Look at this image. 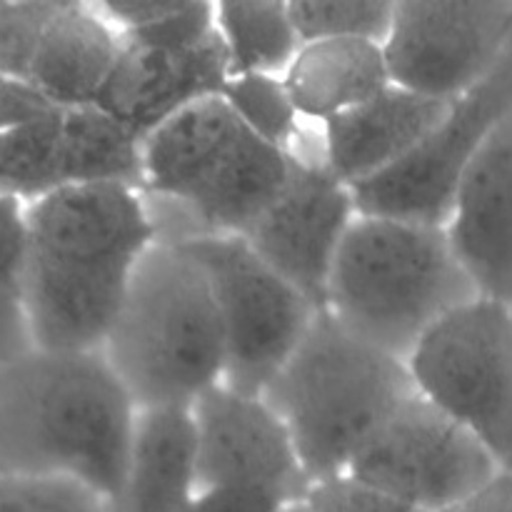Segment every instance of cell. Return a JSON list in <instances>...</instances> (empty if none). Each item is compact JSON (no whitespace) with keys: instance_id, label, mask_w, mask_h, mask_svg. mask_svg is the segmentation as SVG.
<instances>
[{"instance_id":"cell-31","label":"cell","mask_w":512,"mask_h":512,"mask_svg":"<svg viewBox=\"0 0 512 512\" xmlns=\"http://www.w3.org/2000/svg\"><path fill=\"white\" fill-rule=\"evenodd\" d=\"M445 512H512V473L500 470L478 493Z\"/></svg>"},{"instance_id":"cell-23","label":"cell","mask_w":512,"mask_h":512,"mask_svg":"<svg viewBox=\"0 0 512 512\" xmlns=\"http://www.w3.org/2000/svg\"><path fill=\"white\" fill-rule=\"evenodd\" d=\"M33 350L25 205L13 198H0V368Z\"/></svg>"},{"instance_id":"cell-21","label":"cell","mask_w":512,"mask_h":512,"mask_svg":"<svg viewBox=\"0 0 512 512\" xmlns=\"http://www.w3.org/2000/svg\"><path fill=\"white\" fill-rule=\"evenodd\" d=\"M215 25L228 55L230 78L280 75L303 48L288 3L278 0H223L215 3Z\"/></svg>"},{"instance_id":"cell-4","label":"cell","mask_w":512,"mask_h":512,"mask_svg":"<svg viewBox=\"0 0 512 512\" xmlns=\"http://www.w3.org/2000/svg\"><path fill=\"white\" fill-rule=\"evenodd\" d=\"M415 393L408 363L318 313L263 400L288 430L310 483L348 475L355 455Z\"/></svg>"},{"instance_id":"cell-14","label":"cell","mask_w":512,"mask_h":512,"mask_svg":"<svg viewBox=\"0 0 512 512\" xmlns=\"http://www.w3.org/2000/svg\"><path fill=\"white\" fill-rule=\"evenodd\" d=\"M445 233L480 298L512 308V113L465 173Z\"/></svg>"},{"instance_id":"cell-25","label":"cell","mask_w":512,"mask_h":512,"mask_svg":"<svg viewBox=\"0 0 512 512\" xmlns=\"http://www.w3.org/2000/svg\"><path fill=\"white\" fill-rule=\"evenodd\" d=\"M288 5L303 43L313 40L385 43L395 15V3L385 0H293Z\"/></svg>"},{"instance_id":"cell-11","label":"cell","mask_w":512,"mask_h":512,"mask_svg":"<svg viewBox=\"0 0 512 512\" xmlns=\"http://www.w3.org/2000/svg\"><path fill=\"white\" fill-rule=\"evenodd\" d=\"M510 43L505 0H400L383 50L395 85L455 103L488 78Z\"/></svg>"},{"instance_id":"cell-18","label":"cell","mask_w":512,"mask_h":512,"mask_svg":"<svg viewBox=\"0 0 512 512\" xmlns=\"http://www.w3.org/2000/svg\"><path fill=\"white\" fill-rule=\"evenodd\" d=\"M198 493L190 410L140 413L123 490L110 512H190Z\"/></svg>"},{"instance_id":"cell-10","label":"cell","mask_w":512,"mask_h":512,"mask_svg":"<svg viewBox=\"0 0 512 512\" xmlns=\"http://www.w3.org/2000/svg\"><path fill=\"white\" fill-rule=\"evenodd\" d=\"M510 113L512 43L488 78L450 103L443 120L410 158L353 188L358 213L445 228L465 173Z\"/></svg>"},{"instance_id":"cell-6","label":"cell","mask_w":512,"mask_h":512,"mask_svg":"<svg viewBox=\"0 0 512 512\" xmlns=\"http://www.w3.org/2000/svg\"><path fill=\"white\" fill-rule=\"evenodd\" d=\"M143 160V195L178 205L195 220L193 235L245 238L285 188L295 155L260 140L213 98L155 130Z\"/></svg>"},{"instance_id":"cell-19","label":"cell","mask_w":512,"mask_h":512,"mask_svg":"<svg viewBox=\"0 0 512 512\" xmlns=\"http://www.w3.org/2000/svg\"><path fill=\"white\" fill-rule=\"evenodd\" d=\"M283 80L300 118L320 125L358 108L393 83L383 43L370 40L303 43Z\"/></svg>"},{"instance_id":"cell-5","label":"cell","mask_w":512,"mask_h":512,"mask_svg":"<svg viewBox=\"0 0 512 512\" xmlns=\"http://www.w3.org/2000/svg\"><path fill=\"white\" fill-rule=\"evenodd\" d=\"M475 298L445 228L358 213L335 260L325 310L408 363L435 325Z\"/></svg>"},{"instance_id":"cell-30","label":"cell","mask_w":512,"mask_h":512,"mask_svg":"<svg viewBox=\"0 0 512 512\" xmlns=\"http://www.w3.org/2000/svg\"><path fill=\"white\" fill-rule=\"evenodd\" d=\"M288 508V500L263 490L205 488L195 493L190 512H288Z\"/></svg>"},{"instance_id":"cell-13","label":"cell","mask_w":512,"mask_h":512,"mask_svg":"<svg viewBox=\"0 0 512 512\" xmlns=\"http://www.w3.org/2000/svg\"><path fill=\"white\" fill-rule=\"evenodd\" d=\"M198 490H263L290 505L303 503L310 478L283 420L263 398L220 388L193 410Z\"/></svg>"},{"instance_id":"cell-15","label":"cell","mask_w":512,"mask_h":512,"mask_svg":"<svg viewBox=\"0 0 512 512\" xmlns=\"http://www.w3.org/2000/svg\"><path fill=\"white\" fill-rule=\"evenodd\" d=\"M228 80V55L218 33L185 53L138 48L123 40L118 65L100 95L98 108L148 140L183 110L220 98Z\"/></svg>"},{"instance_id":"cell-9","label":"cell","mask_w":512,"mask_h":512,"mask_svg":"<svg viewBox=\"0 0 512 512\" xmlns=\"http://www.w3.org/2000/svg\"><path fill=\"white\" fill-rule=\"evenodd\" d=\"M500 473L493 455L415 390L375 430L350 478L420 512H445Z\"/></svg>"},{"instance_id":"cell-1","label":"cell","mask_w":512,"mask_h":512,"mask_svg":"<svg viewBox=\"0 0 512 512\" xmlns=\"http://www.w3.org/2000/svg\"><path fill=\"white\" fill-rule=\"evenodd\" d=\"M28 313L38 350H103L148 250L163 240L145 195L75 185L25 205Z\"/></svg>"},{"instance_id":"cell-3","label":"cell","mask_w":512,"mask_h":512,"mask_svg":"<svg viewBox=\"0 0 512 512\" xmlns=\"http://www.w3.org/2000/svg\"><path fill=\"white\" fill-rule=\"evenodd\" d=\"M100 353L140 413L193 410L225 385L218 305L183 245L160 240L148 250Z\"/></svg>"},{"instance_id":"cell-2","label":"cell","mask_w":512,"mask_h":512,"mask_svg":"<svg viewBox=\"0 0 512 512\" xmlns=\"http://www.w3.org/2000/svg\"><path fill=\"white\" fill-rule=\"evenodd\" d=\"M140 410L100 350H38L0 368V473L65 478L113 503Z\"/></svg>"},{"instance_id":"cell-8","label":"cell","mask_w":512,"mask_h":512,"mask_svg":"<svg viewBox=\"0 0 512 512\" xmlns=\"http://www.w3.org/2000/svg\"><path fill=\"white\" fill-rule=\"evenodd\" d=\"M408 370L423 398L512 473V308L470 300L420 340Z\"/></svg>"},{"instance_id":"cell-12","label":"cell","mask_w":512,"mask_h":512,"mask_svg":"<svg viewBox=\"0 0 512 512\" xmlns=\"http://www.w3.org/2000/svg\"><path fill=\"white\" fill-rule=\"evenodd\" d=\"M355 218L353 188L335 178L323 160L295 155L288 183L245 240L323 313L335 260Z\"/></svg>"},{"instance_id":"cell-26","label":"cell","mask_w":512,"mask_h":512,"mask_svg":"<svg viewBox=\"0 0 512 512\" xmlns=\"http://www.w3.org/2000/svg\"><path fill=\"white\" fill-rule=\"evenodd\" d=\"M63 0H0V75L30 78L40 40Z\"/></svg>"},{"instance_id":"cell-24","label":"cell","mask_w":512,"mask_h":512,"mask_svg":"<svg viewBox=\"0 0 512 512\" xmlns=\"http://www.w3.org/2000/svg\"><path fill=\"white\" fill-rule=\"evenodd\" d=\"M220 98L240 118V123L273 148L295 155L300 138V118L285 80L280 75H238L230 78Z\"/></svg>"},{"instance_id":"cell-20","label":"cell","mask_w":512,"mask_h":512,"mask_svg":"<svg viewBox=\"0 0 512 512\" xmlns=\"http://www.w3.org/2000/svg\"><path fill=\"white\" fill-rule=\"evenodd\" d=\"M145 140L98 105L63 110L60 183L118 185L143 193Z\"/></svg>"},{"instance_id":"cell-16","label":"cell","mask_w":512,"mask_h":512,"mask_svg":"<svg viewBox=\"0 0 512 512\" xmlns=\"http://www.w3.org/2000/svg\"><path fill=\"white\" fill-rule=\"evenodd\" d=\"M450 103L390 83L383 93L323 125L325 168L350 188L398 168L433 133Z\"/></svg>"},{"instance_id":"cell-27","label":"cell","mask_w":512,"mask_h":512,"mask_svg":"<svg viewBox=\"0 0 512 512\" xmlns=\"http://www.w3.org/2000/svg\"><path fill=\"white\" fill-rule=\"evenodd\" d=\"M0 512H110L93 490L65 478L0 473Z\"/></svg>"},{"instance_id":"cell-32","label":"cell","mask_w":512,"mask_h":512,"mask_svg":"<svg viewBox=\"0 0 512 512\" xmlns=\"http://www.w3.org/2000/svg\"><path fill=\"white\" fill-rule=\"evenodd\" d=\"M288 512H308V508H305V503H298V505H290Z\"/></svg>"},{"instance_id":"cell-7","label":"cell","mask_w":512,"mask_h":512,"mask_svg":"<svg viewBox=\"0 0 512 512\" xmlns=\"http://www.w3.org/2000/svg\"><path fill=\"white\" fill-rule=\"evenodd\" d=\"M175 243L208 275L225 338V388L263 398L320 310L245 238L190 235Z\"/></svg>"},{"instance_id":"cell-22","label":"cell","mask_w":512,"mask_h":512,"mask_svg":"<svg viewBox=\"0 0 512 512\" xmlns=\"http://www.w3.org/2000/svg\"><path fill=\"white\" fill-rule=\"evenodd\" d=\"M63 110L0 133V198L38 203L60 183Z\"/></svg>"},{"instance_id":"cell-29","label":"cell","mask_w":512,"mask_h":512,"mask_svg":"<svg viewBox=\"0 0 512 512\" xmlns=\"http://www.w3.org/2000/svg\"><path fill=\"white\" fill-rule=\"evenodd\" d=\"M53 103L30 80L0 75V133L55 113Z\"/></svg>"},{"instance_id":"cell-28","label":"cell","mask_w":512,"mask_h":512,"mask_svg":"<svg viewBox=\"0 0 512 512\" xmlns=\"http://www.w3.org/2000/svg\"><path fill=\"white\" fill-rule=\"evenodd\" d=\"M303 503L308 512H420L350 475L313 483Z\"/></svg>"},{"instance_id":"cell-17","label":"cell","mask_w":512,"mask_h":512,"mask_svg":"<svg viewBox=\"0 0 512 512\" xmlns=\"http://www.w3.org/2000/svg\"><path fill=\"white\" fill-rule=\"evenodd\" d=\"M120 50V30L98 5L63 0L40 40L28 80L60 110L98 105Z\"/></svg>"}]
</instances>
